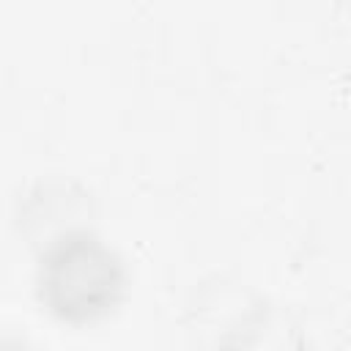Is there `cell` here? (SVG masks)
Returning a JSON list of instances; mask_svg holds the SVG:
<instances>
[{
  "label": "cell",
  "instance_id": "obj_1",
  "mask_svg": "<svg viewBox=\"0 0 351 351\" xmlns=\"http://www.w3.org/2000/svg\"><path fill=\"white\" fill-rule=\"evenodd\" d=\"M121 288V263L88 233H66L41 258L38 293L60 318H96L118 302Z\"/></svg>",
  "mask_w": 351,
  "mask_h": 351
}]
</instances>
